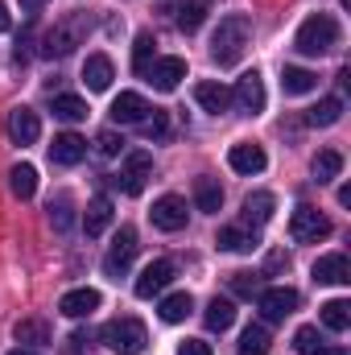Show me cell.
Here are the masks:
<instances>
[{
  "label": "cell",
  "mask_w": 351,
  "mask_h": 355,
  "mask_svg": "<svg viewBox=\"0 0 351 355\" xmlns=\"http://www.w3.org/2000/svg\"><path fill=\"white\" fill-rule=\"evenodd\" d=\"M149 112H153L149 99L137 95V91H120V95L112 99V120H116V124H141Z\"/></svg>",
  "instance_id": "4fadbf2b"
},
{
  "label": "cell",
  "mask_w": 351,
  "mask_h": 355,
  "mask_svg": "<svg viewBox=\"0 0 351 355\" xmlns=\"http://www.w3.org/2000/svg\"><path fill=\"white\" fill-rule=\"evenodd\" d=\"M58 310L67 314V318H91L95 310H99V293L95 289H71V293H62V302H58Z\"/></svg>",
  "instance_id": "ac0fdd59"
},
{
  "label": "cell",
  "mask_w": 351,
  "mask_h": 355,
  "mask_svg": "<svg viewBox=\"0 0 351 355\" xmlns=\"http://www.w3.org/2000/svg\"><path fill=\"white\" fill-rule=\"evenodd\" d=\"M257 306H261V314L268 322H285V318L298 310V289H289V285L261 289V293H257Z\"/></svg>",
  "instance_id": "ba28073f"
},
{
  "label": "cell",
  "mask_w": 351,
  "mask_h": 355,
  "mask_svg": "<svg viewBox=\"0 0 351 355\" xmlns=\"http://www.w3.org/2000/svg\"><path fill=\"white\" fill-rule=\"evenodd\" d=\"M50 223H54L58 232H67V227L75 223V207H71V198H67V194H58V198L50 202Z\"/></svg>",
  "instance_id": "8d00e7d4"
},
{
  "label": "cell",
  "mask_w": 351,
  "mask_h": 355,
  "mask_svg": "<svg viewBox=\"0 0 351 355\" xmlns=\"http://www.w3.org/2000/svg\"><path fill=\"white\" fill-rule=\"evenodd\" d=\"M174 261H153V265L141 268V277H137V285H132V293L137 297H157L170 281H174Z\"/></svg>",
  "instance_id": "30bf717a"
},
{
  "label": "cell",
  "mask_w": 351,
  "mask_h": 355,
  "mask_svg": "<svg viewBox=\"0 0 351 355\" xmlns=\"http://www.w3.org/2000/svg\"><path fill=\"white\" fill-rule=\"evenodd\" d=\"M112 219H116L112 198H108V194H95V198L87 202V215H83V232H87V236H103Z\"/></svg>",
  "instance_id": "ffe728a7"
},
{
  "label": "cell",
  "mask_w": 351,
  "mask_h": 355,
  "mask_svg": "<svg viewBox=\"0 0 351 355\" xmlns=\"http://www.w3.org/2000/svg\"><path fill=\"white\" fill-rule=\"evenodd\" d=\"M87 157V141L75 137V132H58L54 145H50V162L54 166H79Z\"/></svg>",
  "instance_id": "9a60e30c"
},
{
  "label": "cell",
  "mask_w": 351,
  "mask_h": 355,
  "mask_svg": "<svg viewBox=\"0 0 351 355\" xmlns=\"http://www.w3.org/2000/svg\"><path fill=\"white\" fill-rule=\"evenodd\" d=\"M112 79H116V71H112V58L108 54H91L87 62H83V83H87V91H108Z\"/></svg>",
  "instance_id": "44dd1931"
},
{
  "label": "cell",
  "mask_w": 351,
  "mask_h": 355,
  "mask_svg": "<svg viewBox=\"0 0 351 355\" xmlns=\"http://www.w3.org/2000/svg\"><path fill=\"white\" fill-rule=\"evenodd\" d=\"M190 310H194L190 293H170V297L162 302V310H157V314H162V322H170V327H174V322H182Z\"/></svg>",
  "instance_id": "e575fe53"
},
{
  "label": "cell",
  "mask_w": 351,
  "mask_h": 355,
  "mask_svg": "<svg viewBox=\"0 0 351 355\" xmlns=\"http://www.w3.org/2000/svg\"><path fill=\"white\" fill-rule=\"evenodd\" d=\"M12 335H17V343H25V347H42V343L54 339V331H50L46 318H21V322L12 327Z\"/></svg>",
  "instance_id": "7402d4cb"
},
{
  "label": "cell",
  "mask_w": 351,
  "mask_h": 355,
  "mask_svg": "<svg viewBox=\"0 0 351 355\" xmlns=\"http://www.w3.org/2000/svg\"><path fill=\"white\" fill-rule=\"evenodd\" d=\"M87 343H91V335H87V331H75V335H71V343H67V352H83Z\"/></svg>",
  "instance_id": "7bdbcfd3"
},
{
  "label": "cell",
  "mask_w": 351,
  "mask_h": 355,
  "mask_svg": "<svg viewBox=\"0 0 351 355\" xmlns=\"http://www.w3.org/2000/svg\"><path fill=\"white\" fill-rule=\"evenodd\" d=\"M8 355H37V352H29V347H12Z\"/></svg>",
  "instance_id": "bcb514c9"
},
{
  "label": "cell",
  "mask_w": 351,
  "mask_h": 355,
  "mask_svg": "<svg viewBox=\"0 0 351 355\" xmlns=\"http://www.w3.org/2000/svg\"><path fill=\"white\" fill-rule=\"evenodd\" d=\"M120 145H124V141H120L112 128H103V132L95 137V153H99V157H116V153H120Z\"/></svg>",
  "instance_id": "60d3db41"
},
{
  "label": "cell",
  "mask_w": 351,
  "mask_h": 355,
  "mask_svg": "<svg viewBox=\"0 0 351 355\" xmlns=\"http://www.w3.org/2000/svg\"><path fill=\"white\" fill-rule=\"evenodd\" d=\"M240 355H268V331H264L261 322H252V327L240 331Z\"/></svg>",
  "instance_id": "d6a6232c"
},
{
  "label": "cell",
  "mask_w": 351,
  "mask_h": 355,
  "mask_svg": "<svg viewBox=\"0 0 351 355\" xmlns=\"http://www.w3.org/2000/svg\"><path fill=\"white\" fill-rule=\"evenodd\" d=\"M42 4H46V0H21V8H29V12H33V8H42Z\"/></svg>",
  "instance_id": "f6af8a7d"
},
{
  "label": "cell",
  "mask_w": 351,
  "mask_h": 355,
  "mask_svg": "<svg viewBox=\"0 0 351 355\" xmlns=\"http://www.w3.org/2000/svg\"><path fill=\"white\" fill-rule=\"evenodd\" d=\"M232 103H236L244 116H261L264 112V83H261L257 71H244V75H240V83L232 91Z\"/></svg>",
  "instance_id": "9c48e42d"
},
{
  "label": "cell",
  "mask_w": 351,
  "mask_h": 355,
  "mask_svg": "<svg viewBox=\"0 0 351 355\" xmlns=\"http://www.w3.org/2000/svg\"><path fill=\"white\" fill-rule=\"evenodd\" d=\"M83 37H87V17H83V12H71V17H62V21L42 37V54H46V58H67V54H75V50L83 46Z\"/></svg>",
  "instance_id": "3957f363"
},
{
  "label": "cell",
  "mask_w": 351,
  "mask_h": 355,
  "mask_svg": "<svg viewBox=\"0 0 351 355\" xmlns=\"http://www.w3.org/2000/svg\"><path fill=\"white\" fill-rule=\"evenodd\" d=\"M194 99H198V107H203V112H215V116L232 107V91L223 87V83H215V79L194 83Z\"/></svg>",
  "instance_id": "d6986e66"
},
{
  "label": "cell",
  "mask_w": 351,
  "mask_h": 355,
  "mask_svg": "<svg viewBox=\"0 0 351 355\" xmlns=\"http://www.w3.org/2000/svg\"><path fill=\"white\" fill-rule=\"evenodd\" d=\"M4 128H8V137H12L17 145H33V141L42 137V120H37L33 107H12Z\"/></svg>",
  "instance_id": "5bb4252c"
},
{
  "label": "cell",
  "mask_w": 351,
  "mask_h": 355,
  "mask_svg": "<svg viewBox=\"0 0 351 355\" xmlns=\"http://www.w3.org/2000/svg\"><path fill=\"white\" fill-rule=\"evenodd\" d=\"M339 120H343V99L339 95H327V99H318V107L306 112V124H314V128H331Z\"/></svg>",
  "instance_id": "603a6c76"
},
{
  "label": "cell",
  "mask_w": 351,
  "mask_h": 355,
  "mask_svg": "<svg viewBox=\"0 0 351 355\" xmlns=\"http://www.w3.org/2000/svg\"><path fill=\"white\" fill-rule=\"evenodd\" d=\"M153 46H157V42H153L149 33H141V37H137V46H132V67H137V75L157 58V54H153Z\"/></svg>",
  "instance_id": "f35d334b"
},
{
  "label": "cell",
  "mask_w": 351,
  "mask_h": 355,
  "mask_svg": "<svg viewBox=\"0 0 351 355\" xmlns=\"http://www.w3.org/2000/svg\"><path fill=\"white\" fill-rule=\"evenodd\" d=\"M203 322H207V331H219V335H223V331L236 322V306H232L228 297H211V302H207Z\"/></svg>",
  "instance_id": "cb8c5ba5"
},
{
  "label": "cell",
  "mask_w": 351,
  "mask_h": 355,
  "mask_svg": "<svg viewBox=\"0 0 351 355\" xmlns=\"http://www.w3.org/2000/svg\"><path fill=\"white\" fill-rule=\"evenodd\" d=\"M99 339H103L116 355H141L145 343H149V331H145V322H137V318H116V322H108V327L99 331Z\"/></svg>",
  "instance_id": "277c9868"
},
{
  "label": "cell",
  "mask_w": 351,
  "mask_h": 355,
  "mask_svg": "<svg viewBox=\"0 0 351 355\" xmlns=\"http://www.w3.org/2000/svg\"><path fill=\"white\" fill-rule=\"evenodd\" d=\"M323 355H348V352H323Z\"/></svg>",
  "instance_id": "7dc6e473"
},
{
  "label": "cell",
  "mask_w": 351,
  "mask_h": 355,
  "mask_svg": "<svg viewBox=\"0 0 351 355\" xmlns=\"http://www.w3.org/2000/svg\"><path fill=\"white\" fill-rule=\"evenodd\" d=\"M232 293L257 297V293H261V272H232Z\"/></svg>",
  "instance_id": "ab89813d"
},
{
  "label": "cell",
  "mask_w": 351,
  "mask_h": 355,
  "mask_svg": "<svg viewBox=\"0 0 351 355\" xmlns=\"http://www.w3.org/2000/svg\"><path fill=\"white\" fill-rule=\"evenodd\" d=\"M273 207H277V198H273L268 190H257V194L244 198V219H248V223H268V219H273Z\"/></svg>",
  "instance_id": "f1b7e54d"
},
{
  "label": "cell",
  "mask_w": 351,
  "mask_h": 355,
  "mask_svg": "<svg viewBox=\"0 0 351 355\" xmlns=\"http://www.w3.org/2000/svg\"><path fill=\"white\" fill-rule=\"evenodd\" d=\"M54 116L75 124V120H87V103L79 95H54Z\"/></svg>",
  "instance_id": "836d02e7"
},
{
  "label": "cell",
  "mask_w": 351,
  "mask_h": 355,
  "mask_svg": "<svg viewBox=\"0 0 351 355\" xmlns=\"http://www.w3.org/2000/svg\"><path fill=\"white\" fill-rule=\"evenodd\" d=\"M194 202H198V211L219 215V207H223V190H219V182H215V178H198V182H194Z\"/></svg>",
  "instance_id": "484cf974"
},
{
  "label": "cell",
  "mask_w": 351,
  "mask_h": 355,
  "mask_svg": "<svg viewBox=\"0 0 351 355\" xmlns=\"http://www.w3.org/2000/svg\"><path fill=\"white\" fill-rule=\"evenodd\" d=\"M149 174H153V157H149L145 149H132V153L124 157L120 174H116V186H120L124 194H141L145 182H149Z\"/></svg>",
  "instance_id": "52a82bcc"
},
{
  "label": "cell",
  "mask_w": 351,
  "mask_h": 355,
  "mask_svg": "<svg viewBox=\"0 0 351 355\" xmlns=\"http://www.w3.org/2000/svg\"><path fill=\"white\" fill-rule=\"evenodd\" d=\"M141 128H145V137H149V141H162V137L170 132V116H166L162 107H153V112L141 120Z\"/></svg>",
  "instance_id": "74e56055"
},
{
  "label": "cell",
  "mask_w": 351,
  "mask_h": 355,
  "mask_svg": "<svg viewBox=\"0 0 351 355\" xmlns=\"http://www.w3.org/2000/svg\"><path fill=\"white\" fill-rule=\"evenodd\" d=\"M8 186H12V194H17V198H33V194H37V170H33V166H25V162H21V166H12V170H8Z\"/></svg>",
  "instance_id": "4dcf8cb0"
},
{
  "label": "cell",
  "mask_w": 351,
  "mask_h": 355,
  "mask_svg": "<svg viewBox=\"0 0 351 355\" xmlns=\"http://www.w3.org/2000/svg\"><path fill=\"white\" fill-rule=\"evenodd\" d=\"M310 174H314V182H335V178L343 174V153H339V149H323V153L314 157Z\"/></svg>",
  "instance_id": "83f0119b"
},
{
  "label": "cell",
  "mask_w": 351,
  "mask_h": 355,
  "mask_svg": "<svg viewBox=\"0 0 351 355\" xmlns=\"http://www.w3.org/2000/svg\"><path fill=\"white\" fill-rule=\"evenodd\" d=\"M318 318H323V327H327V331L343 335V331L351 327V306L343 302V297H331V302H327V306L318 310Z\"/></svg>",
  "instance_id": "d4e9b609"
},
{
  "label": "cell",
  "mask_w": 351,
  "mask_h": 355,
  "mask_svg": "<svg viewBox=\"0 0 351 355\" xmlns=\"http://www.w3.org/2000/svg\"><path fill=\"white\" fill-rule=\"evenodd\" d=\"M314 281H323V285H348L351 281V261L343 257V252L318 257V261H314Z\"/></svg>",
  "instance_id": "2e32d148"
},
{
  "label": "cell",
  "mask_w": 351,
  "mask_h": 355,
  "mask_svg": "<svg viewBox=\"0 0 351 355\" xmlns=\"http://www.w3.org/2000/svg\"><path fill=\"white\" fill-rule=\"evenodd\" d=\"M335 42H339V21H335L331 12L306 17V21L298 25V33H293V50L306 54V58H323L327 50H335Z\"/></svg>",
  "instance_id": "7a4b0ae2"
},
{
  "label": "cell",
  "mask_w": 351,
  "mask_h": 355,
  "mask_svg": "<svg viewBox=\"0 0 351 355\" xmlns=\"http://www.w3.org/2000/svg\"><path fill=\"white\" fill-rule=\"evenodd\" d=\"M149 219H153V227H162V232H182V227H186V202H182L178 194H162V198L153 202Z\"/></svg>",
  "instance_id": "7c38bea8"
},
{
  "label": "cell",
  "mask_w": 351,
  "mask_h": 355,
  "mask_svg": "<svg viewBox=\"0 0 351 355\" xmlns=\"http://www.w3.org/2000/svg\"><path fill=\"white\" fill-rule=\"evenodd\" d=\"M178 355H211V343L207 339H186V343H178Z\"/></svg>",
  "instance_id": "b9f144b4"
},
{
  "label": "cell",
  "mask_w": 351,
  "mask_h": 355,
  "mask_svg": "<svg viewBox=\"0 0 351 355\" xmlns=\"http://www.w3.org/2000/svg\"><path fill=\"white\" fill-rule=\"evenodd\" d=\"M132 261H137V232H132V227H120L116 240H112V248H108V257H103V272L120 281Z\"/></svg>",
  "instance_id": "8992f818"
},
{
  "label": "cell",
  "mask_w": 351,
  "mask_h": 355,
  "mask_svg": "<svg viewBox=\"0 0 351 355\" xmlns=\"http://www.w3.org/2000/svg\"><path fill=\"white\" fill-rule=\"evenodd\" d=\"M293 347L302 355H323V335H318V327H298V335H293Z\"/></svg>",
  "instance_id": "d590c367"
},
{
  "label": "cell",
  "mask_w": 351,
  "mask_h": 355,
  "mask_svg": "<svg viewBox=\"0 0 351 355\" xmlns=\"http://www.w3.org/2000/svg\"><path fill=\"white\" fill-rule=\"evenodd\" d=\"M157 91H174L182 79H186V58H153L145 71H141Z\"/></svg>",
  "instance_id": "8fae6325"
},
{
  "label": "cell",
  "mask_w": 351,
  "mask_h": 355,
  "mask_svg": "<svg viewBox=\"0 0 351 355\" xmlns=\"http://www.w3.org/2000/svg\"><path fill=\"white\" fill-rule=\"evenodd\" d=\"M12 29V17H8V4L0 0V33H8Z\"/></svg>",
  "instance_id": "ee69618b"
},
{
  "label": "cell",
  "mask_w": 351,
  "mask_h": 355,
  "mask_svg": "<svg viewBox=\"0 0 351 355\" xmlns=\"http://www.w3.org/2000/svg\"><path fill=\"white\" fill-rule=\"evenodd\" d=\"M215 244H219L223 252H252V248H257V236H248L244 227H223Z\"/></svg>",
  "instance_id": "1f68e13d"
},
{
  "label": "cell",
  "mask_w": 351,
  "mask_h": 355,
  "mask_svg": "<svg viewBox=\"0 0 351 355\" xmlns=\"http://www.w3.org/2000/svg\"><path fill=\"white\" fill-rule=\"evenodd\" d=\"M207 8H211V0H182V8H178V29H182V33H194V29L207 21Z\"/></svg>",
  "instance_id": "f546056e"
},
{
  "label": "cell",
  "mask_w": 351,
  "mask_h": 355,
  "mask_svg": "<svg viewBox=\"0 0 351 355\" xmlns=\"http://www.w3.org/2000/svg\"><path fill=\"white\" fill-rule=\"evenodd\" d=\"M228 166H232L236 174H248V178H252V174H261L264 166H268V157H264L261 145H248V141H244V145H232Z\"/></svg>",
  "instance_id": "e0dca14e"
},
{
  "label": "cell",
  "mask_w": 351,
  "mask_h": 355,
  "mask_svg": "<svg viewBox=\"0 0 351 355\" xmlns=\"http://www.w3.org/2000/svg\"><path fill=\"white\" fill-rule=\"evenodd\" d=\"M281 87H285V95H306V91L318 87V75L306 71V67H285L281 71Z\"/></svg>",
  "instance_id": "4316f807"
},
{
  "label": "cell",
  "mask_w": 351,
  "mask_h": 355,
  "mask_svg": "<svg viewBox=\"0 0 351 355\" xmlns=\"http://www.w3.org/2000/svg\"><path fill=\"white\" fill-rule=\"evenodd\" d=\"M248 42H252V21L244 12H232V17L219 21V29L211 37V58L219 67H232V62H240V54L248 50Z\"/></svg>",
  "instance_id": "6da1fadb"
},
{
  "label": "cell",
  "mask_w": 351,
  "mask_h": 355,
  "mask_svg": "<svg viewBox=\"0 0 351 355\" xmlns=\"http://www.w3.org/2000/svg\"><path fill=\"white\" fill-rule=\"evenodd\" d=\"M289 236H293L298 244H318V240L331 236V219H327L323 211H314V207H298V211L289 215Z\"/></svg>",
  "instance_id": "5b68a950"
}]
</instances>
